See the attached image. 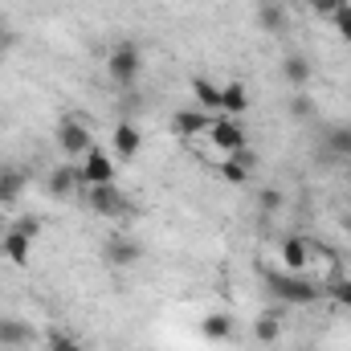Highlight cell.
<instances>
[{"instance_id": "cell-1", "label": "cell", "mask_w": 351, "mask_h": 351, "mask_svg": "<svg viewBox=\"0 0 351 351\" xmlns=\"http://www.w3.org/2000/svg\"><path fill=\"white\" fill-rule=\"evenodd\" d=\"M265 290L274 302L282 306H315L323 298V286H315L306 274H290V269H265L262 274Z\"/></svg>"}, {"instance_id": "cell-2", "label": "cell", "mask_w": 351, "mask_h": 351, "mask_svg": "<svg viewBox=\"0 0 351 351\" xmlns=\"http://www.w3.org/2000/svg\"><path fill=\"white\" fill-rule=\"evenodd\" d=\"M139 74H143V53H139V45H135V41H119V45L110 49V58H106V78L119 90H135Z\"/></svg>"}, {"instance_id": "cell-30", "label": "cell", "mask_w": 351, "mask_h": 351, "mask_svg": "<svg viewBox=\"0 0 351 351\" xmlns=\"http://www.w3.org/2000/svg\"><path fill=\"white\" fill-rule=\"evenodd\" d=\"M8 229H12V221H8V217L0 213V241H4V233H8Z\"/></svg>"}, {"instance_id": "cell-11", "label": "cell", "mask_w": 351, "mask_h": 351, "mask_svg": "<svg viewBox=\"0 0 351 351\" xmlns=\"http://www.w3.org/2000/svg\"><path fill=\"white\" fill-rule=\"evenodd\" d=\"M78 188H86V180H82V168H78V160H74V164H62V168H53V172H49V196L66 200V196H74Z\"/></svg>"}, {"instance_id": "cell-18", "label": "cell", "mask_w": 351, "mask_h": 351, "mask_svg": "<svg viewBox=\"0 0 351 351\" xmlns=\"http://www.w3.org/2000/svg\"><path fill=\"white\" fill-rule=\"evenodd\" d=\"M33 339V327L21 319H0V348H25Z\"/></svg>"}, {"instance_id": "cell-22", "label": "cell", "mask_w": 351, "mask_h": 351, "mask_svg": "<svg viewBox=\"0 0 351 351\" xmlns=\"http://www.w3.org/2000/svg\"><path fill=\"white\" fill-rule=\"evenodd\" d=\"M250 172H254V168H250L241 156H225V164L217 168V176H221L225 184H233V188H241V184L250 180Z\"/></svg>"}, {"instance_id": "cell-9", "label": "cell", "mask_w": 351, "mask_h": 351, "mask_svg": "<svg viewBox=\"0 0 351 351\" xmlns=\"http://www.w3.org/2000/svg\"><path fill=\"white\" fill-rule=\"evenodd\" d=\"M282 269H290V274H306L311 269V241L302 237V233H290V237H282Z\"/></svg>"}, {"instance_id": "cell-15", "label": "cell", "mask_w": 351, "mask_h": 351, "mask_svg": "<svg viewBox=\"0 0 351 351\" xmlns=\"http://www.w3.org/2000/svg\"><path fill=\"white\" fill-rule=\"evenodd\" d=\"M192 98H196V106H200V110H208V114H221V86H217L213 78L196 74V78H192Z\"/></svg>"}, {"instance_id": "cell-20", "label": "cell", "mask_w": 351, "mask_h": 351, "mask_svg": "<svg viewBox=\"0 0 351 351\" xmlns=\"http://www.w3.org/2000/svg\"><path fill=\"white\" fill-rule=\"evenodd\" d=\"M200 335H204L208 343H225V339L233 335V319H229V315H204Z\"/></svg>"}, {"instance_id": "cell-31", "label": "cell", "mask_w": 351, "mask_h": 351, "mask_svg": "<svg viewBox=\"0 0 351 351\" xmlns=\"http://www.w3.org/2000/svg\"><path fill=\"white\" fill-rule=\"evenodd\" d=\"M348 229H351V217H348Z\"/></svg>"}, {"instance_id": "cell-7", "label": "cell", "mask_w": 351, "mask_h": 351, "mask_svg": "<svg viewBox=\"0 0 351 351\" xmlns=\"http://www.w3.org/2000/svg\"><path fill=\"white\" fill-rule=\"evenodd\" d=\"M78 168H82V180H86V188H94V184H114V160L102 152V147H90L86 156L78 160Z\"/></svg>"}, {"instance_id": "cell-8", "label": "cell", "mask_w": 351, "mask_h": 351, "mask_svg": "<svg viewBox=\"0 0 351 351\" xmlns=\"http://www.w3.org/2000/svg\"><path fill=\"white\" fill-rule=\"evenodd\" d=\"M139 258H143V245L135 237H110L102 245V262L114 265V269H127V265H135Z\"/></svg>"}, {"instance_id": "cell-3", "label": "cell", "mask_w": 351, "mask_h": 351, "mask_svg": "<svg viewBox=\"0 0 351 351\" xmlns=\"http://www.w3.org/2000/svg\"><path fill=\"white\" fill-rule=\"evenodd\" d=\"M86 204H90V213H98V217H106V221L135 213L131 196H127L119 184H94V188H86Z\"/></svg>"}, {"instance_id": "cell-5", "label": "cell", "mask_w": 351, "mask_h": 351, "mask_svg": "<svg viewBox=\"0 0 351 351\" xmlns=\"http://www.w3.org/2000/svg\"><path fill=\"white\" fill-rule=\"evenodd\" d=\"M58 147H62L70 160H82L90 147H98V143H94V135H90V127L82 123V119L66 114V119H62V127H58Z\"/></svg>"}, {"instance_id": "cell-16", "label": "cell", "mask_w": 351, "mask_h": 351, "mask_svg": "<svg viewBox=\"0 0 351 351\" xmlns=\"http://www.w3.org/2000/svg\"><path fill=\"white\" fill-rule=\"evenodd\" d=\"M29 250H33V237H25L21 229H8L4 241H0V254L12 265H29Z\"/></svg>"}, {"instance_id": "cell-23", "label": "cell", "mask_w": 351, "mask_h": 351, "mask_svg": "<svg viewBox=\"0 0 351 351\" xmlns=\"http://www.w3.org/2000/svg\"><path fill=\"white\" fill-rule=\"evenodd\" d=\"M21 192H25V176H21V172H0V208L16 204V200H21Z\"/></svg>"}, {"instance_id": "cell-13", "label": "cell", "mask_w": 351, "mask_h": 351, "mask_svg": "<svg viewBox=\"0 0 351 351\" xmlns=\"http://www.w3.org/2000/svg\"><path fill=\"white\" fill-rule=\"evenodd\" d=\"M282 315H286L282 302L265 306L262 315H258V323H254V339H258V343H278V339H282Z\"/></svg>"}, {"instance_id": "cell-14", "label": "cell", "mask_w": 351, "mask_h": 351, "mask_svg": "<svg viewBox=\"0 0 351 351\" xmlns=\"http://www.w3.org/2000/svg\"><path fill=\"white\" fill-rule=\"evenodd\" d=\"M282 78H286L294 90H306V82L315 78L311 58H306V53H286V62H282Z\"/></svg>"}, {"instance_id": "cell-29", "label": "cell", "mask_w": 351, "mask_h": 351, "mask_svg": "<svg viewBox=\"0 0 351 351\" xmlns=\"http://www.w3.org/2000/svg\"><path fill=\"white\" fill-rule=\"evenodd\" d=\"M343 4H348V0H311V12H315V16H327V21H331V16H335V12H339Z\"/></svg>"}, {"instance_id": "cell-25", "label": "cell", "mask_w": 351, "mask_h": 351, "mask_svg": "<svg viewBox=\"0 0 351 351\" xmlns=\"http://www.w3.org/2000/svg\"><path fill=\"white\" fill-rule=\"evenodd\" d=\"M258 204H262V213H278L286 204V196H282V188H262L258 192Z\"/></svg>"}, {"instance_id": "cell-26", "label": "cell", "mask_w": 351, "mask_h": 351, "mask_svg": "<svg viewBox=\"0 0 351 351\" xmlns=\"http://www.w3.org/2000/svg\"><path fill=\"white\" fill-rule=\"evenodd\" d=\"M12 229H21L25 237H33V241H37L45 225H41V217H16V221H12Z\"/></svg>"}, {"instance_id": "cell-24", "label": "cell", "mask_w": 351, "mask_h": 351, "mask_svg": "<svg viewBox=\"0 0 351 351\" xmlns=\"http://www.w3.org/2000/svg\"><path fill=\"white\" fill-rule=\"evenodd\" d=\"M45 348L49 351H82V343H78L70 331H58V327H53V331H45Z\"/></svg>"}, {"instance_id": "cell-21", "label": "cell", "mask_w": 351, "mask_h": 351, "mask_svg": "<svg viewBox=\"0 0 351 351\" xmlns=\"http://www.w3.org/2000/svg\"><path fill=\"white\" fill-rule=\"evenodd\" d=\"M258 25H262L265 33H282L286 29V8L278 0H262L258 4Z\"/></svg>"}, {"instance_id": "cell-28", "label": "cell", "mask_w": 351, "mask_h": 351, "mask_svg": "<svg viewBox=\"0 0 351 351\" xmlns=\"http://www.w3.org/2000/svg\"><path fill=\"white\" fill-rule=\"evenodd\" d=\"M290 114H294V119H311V114H315V98H311V94H298V98L290 102Z\"/></svg>"}, {"instance_id": "cell-4", "label": "cell", "mask_w": 351, "mask_h": 351, "mask_svg": "<svg viewBox=\"0 0 351 351\" xmlns=\"http://www.w3.org/2000/svg\"><path fill=\"white\" fill-rule=\"evenodd\" d=\"M208 143L221 152V156H237L250 147V131L241 119H229V114H217L213 127H208Z\"/></svg>"}, {"instance_id": "cell-12", "label": "cell", "mask_w": 351, "mask_h": 351, "mask_svg": "<svg viewBox=\"0 0 351 351\" xmlns=\"http://www.w3.org/2000/svg\"><path fill=\"white\" fill-rule=\"evenodd\" d=\"M250 110V90L241 78H229V82H221V114H229V119H241Z\"/></svg>"}, {"instance_id": "cell-27", "label": "cell", "mask_w": 351, "mask_h": 351, "mask_svg": "<svg viewBox=\"0 0 351 351\" xmlns=\"http://www.w3.org/2000/svg\"><path fill=\"white\" fill-rule=\"evenodd\" d=\"M331 25L339 29V37H343V41L351 45V4H343V8H339V12L331 16Z\"/></svg>"}, {"instance_id": "cell-17", "label": "cell", "mask_w": 351, "mask_h": 351, "mask_svg": "<svg viewBox=\"0 0 351 351\" xmlns=\"http://www.w3.org/2000/svg\"><path fill=\"white\" fill-rule=\"evenodd\" d=\"M323 294H327L335 306L351 311V278L343 274V269H331V274H327V286H323Z\"/></svg>"}, {"instance_id": "cell-19", "label": "cell", "mask_w": 351, "mask_h": 351, "mask_svg": "<svg viewBox=\"0 0 351 351\" xmlns=\"http://www.w3.org/2000/svg\"><path fill=\"white\" fill-rule=\"evenodd\" d=\"M323 147H327V156H335V160H351V127H331L327 135H323Z\"/></svg>"}, {"instance_id": "cell-6", "label": "cell", "mask_w": 351, "mask_h": 351, "mask_svg": "<svg viewBox=\"0 0 351 351\" xmlns=\"http://www.w3.org/2000/svg\"><path fill=\"white\" fill-rule=\"evenodd\" d=\"M213 119H217V114H208V110H200V106L176 110V114H172V135H176V139H184V143H196L200 135H208Z\"/></svg>"}, {"instance_id": "cell-10", "label": "cell", "mask_w": 351, "mask_h": 351, "mask_svg": "<svg viewBox=\"0 0 351 351\" xmlns=\"http://www.w3.org/2000/svg\"><path fill=\"white\" fill-rule=\"evenodd\" d=\"M110 147H114L119 160H135V156L143 152V131H139L131 119H123V123L114 127V135H110Z\"/></svg>"}]
</instances>
